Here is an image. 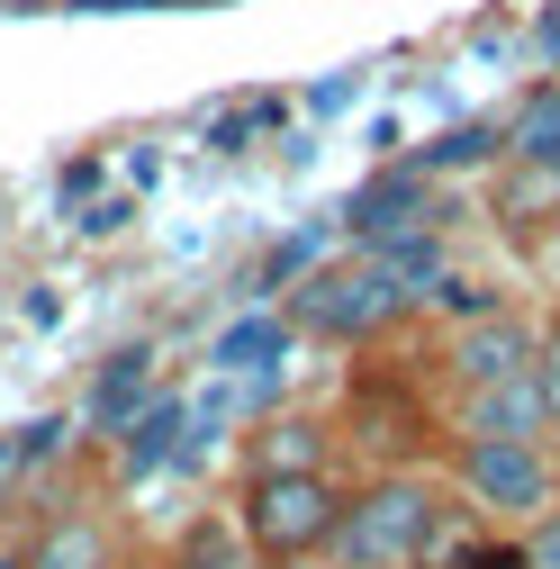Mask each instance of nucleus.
<instances>
[{"label": "nucleus", "mask_w": 560, "mask_h": 569, "mask_svg": "<svg viewBox=\"0 0 560 569\" xmlns=\"http://www.w3.org/2000/svg\"><path fill=\"white\" fill-rule=\"evenodd\" d=\"M190 461H199V443H190V389H154V398L109 435V479H118V488H146V479L190 470Z\"/></svg>", "instance_id": "6e6552de"}, {"label": "nucleus", "mask_w": 560, "mask_h": 569, "mask_svg": "<svg viewBox=\"0 0 560 569\" xmlns=\"http://www.w3.org/2000/svg\"><path fill=\"white\" fill-rule=\"evenodd\" d=\"M0 569H28V560H19V533H0Z\"/></svg>", "instance_id": "aec40b11"}, {"label": "nucleus", "mask_w": 560, "mask_h": 569, "mask_svg": "<svg viewBox=\"0 0 560 569\" xmlns=\"http://www.w3.org/2000/svg\"><path fill=\"white\" fill-rule=\"evenodd\" d=\"M533 352H542V308L498 299V308H479V317L443 326L434 352H426V371H434V398H452V389H479V380L533 371Z\"/></svg>", "instance_id": "39448f33"}, {"label": "nucleus", "mask_w": 560, "mask_h": 569, "mask_svg": "<svg viewBox=\"0 0 560 569\" xmlns=\"http://www.w3.org/2000/svg\"><path fill=\"white\" fill-rule=\"evenodd\" d=\"M172 10H199V0H172Z\"/></svg>", "instance_id": "5701e85b"}, {"label": "nucleus", "mask_w": 560, "mask_h": 569, "mask_svg": "<svg viewBox=\"0 0 560 569\" xmlns=\"http://www.w3.org/2000/svg\"><path fill=\"white\" fill-rule=\"evenodd\" d=\"M443 435H542V380L507 371V380H479L443 398Z\"/></svg>", "instance_id": "9b49d317"}, {"label": "nucleus", "mask_w": 560, "mask_h": 569, "mask_svg": "<svg viewBox=\"0 0 560 569\" xmlns=\"http://www.w3.org/2000/svg\"><path fill=\"white\" fill-rule=\"evenodd\" d=\"M434 569H443V560H434Z\"/></svg>", "instance_id": "393cba45"}, {"label": "nucleus", "mask_w": 560, "mask_h": 569, "mask_svg": "<svg viewBox=\"0 0 560 569\" xmlns=\"http://www.w3.org/2000/svg\"><path fill=\"white\" fill-rule=\"evenodd\" d=\"M262 569H334V560H262Z\"/></svg>", "instance_id": "412c9836"}, {"label": "nucleus", "mask_w": 560, "mask_h": 569, "mask_svg": "<svg viewBox=\"0 0 560 569\" xmlns=\"http://www.w3.org/2000/svg\"><path fill=\"white\" fill-rule=\"evenodd\" d=\"M136 218V199H100V208H73V236H118Z\"/></svg>", "instance_id": "a211bd4d"}, {"label": "nucleus", "mask_w": 560, "mask_h": 569, "mask_svg": "<svg viewBox=\"0 0 560 569\" xmlns=\"http://www.w3.org/2000/svg\"><path fill=\"white\" fill-rule=\"evenodd\" d=\"M236 470H353V443H343L334 407H262L236 435Z\"/></svg>", "instance_id": "0eeeda50"}, {"label": "nucleus", "mask_w": 560, "mask_h": 569, "mask_svg": "<svg viewBox=\"0 0 560 569\" xmlns=\"http://www.w3.org/2000/svg\"><path fill=\"white\" fill-rule=\"evenodd\" d=\"M299 326L280 317V299H244L218 335H208V371H236V380H271V371H290L299 362Z\"/></svg>", "instance_id": "9d476101"}, {"label": "nucleus", "mask_w": 560, "mask_h": 569, "mask_svg": "<svg viewBox=\"0 0 560 569\" xmlns=\"http://www.w3.org/2000/svg\"><path fill=\"white\" fill-rule=\"evenodd\" d=\"M479 516L452 497L443 461H371L353 470V497H343V525H334V569H434L452 560V542Z\"/></svg>", "instance_id": "f257e3e1"}, {"label": "nucleus", "mask_w": 560, "mask_h": 569, "mask_svg": "<svg viewBox=\"0 0 560 569\" xmlns=\"http://www.w3.org/2000/svg\"><path fill=\"white\" fill-rule=\"evenodd\" d=\"M416 163H426L434 181L443 172H479V163H507V118H461V127H443L434 146H407Z\"/></svg>", "instance_id": "2eb2a0df"}, {"label": "nucleus", "mask_w": 560, "mask_h": 569, "mask_svg": "<svg viewBox=\"0 0 560 569\" xmlns=\"http://www.w3.org/2000/svg\"><path fill=\"white\" fill-rule=\"evenodd\" d=\"M343 244H380V236H416V227H443V181L416 163V154H380L362 172V190L334 208Z\"/></svg>", "instance_id": "423d86ee"}, {"label": "nucleus", "mask_w": 560, "mask_h": 569, "mask_svg": "<svg viewBox=\"0 0 560 569\" xmlns=\"http://www.w3.org/2000/svg\"><path fill=\"white\" fill-rule=\"evenodd\" d=\"M154 389H163V380H154V343H118L109 362H100V380H91V398H82V435L109 443V435H118V425L146 407Z\"/></svg>", "instance_id": "f8f14e48"}, {"label": "nucleus", "mask_w": 560, "mask_h": 569, "mask_svg": "<svg viewBox=\"0 0 560 569\" xmlns=\"http://www.w3.org/2000/svg\"><path fill=\"white\" fill-rule=\"evenodd\" d=\"M280 317H290L299 343H317V352H389L426 308H416V290H407L380 253L334 244L308 280H290V290H280Z\"/></svg>", "instance_id": "f03ea898"}, {"label": "nucleus", "mask_w": 560, "mask_h": 569, "mask_svg": "<svg viewBox=\"0 0 560 569\" xmlns=\"http://www.w3.org/2000/svg\"><path fill=\"white\" fill-rule=\"evenodd\" d=\"M434 461H443L452 497L498 533H524L533 516L560 507V443L551 435H443Z\"/></svg>", "instance_id": "7ed1b4c3"}, {"label": "nucleus", "mask_w": 560, "mask_h": 569, "mask_svg": "<svg viewBox=\"0 0 560 569\" xmlns=\"http://www.w3.org/2000/svg\"><path fill=\"white\" fill-rule=\"evenodd\" d=\"M343 497H353V470H236L227 507H236L253 560H326Z\"/></svg>", "instance_id": "20e7f679"}, {"label": "nucleus", "mask_w": 560, "mask_h": 569, "mask_svg": "<svg viewBox=\"0 0 560 569\" xmlns=\"http://www.w3.org/2000/svg\"><path fill=\"white\" fill-rule=\"evenodd\" d=\"M19 560L28 569H127V542H118L109 507L63 497V507H46V516L19 525Z\"/></svg>", "instance_id": "1a4fd4ad"}, {"label": "nucleus", "mask_w": 560, "mask_h": 569, "mask_svg": "<svg viewBox=\"0 0 560 569\" xmlns=\"http://www.w3.org/2000/svg\"><path fill=\"white\" fill-rule=\"evenodd\" d=\"M127 569H163V560H127Z\"/></svg>", "instance_id": "4be33fe9"}, {"label": "nucleus", "mask_w": 560, "mask_h": 569, "mask_svg": "<svg viewBox=\"0 0 560 569\" xmlns=\"http://www.w3.org/2000/svg\"><path fill=\"white\" fill-rule=\"evenodd\" d=\"M100 172H109L100 154H82V163H63V181H54V190H63V208H82V190H91Z\"/></svg>", "instance_id": "6ab92c4d"}, {"label": "nucleus", "mask_w": 560, "mask_h": 569, "mask_svg": "<svg viewBox=\"0 0 560 569\" xmlns=\"http://www.w3.org/2000/svg\"><path fill=\"white\" fill-rule=\"evenodd\" d=\"M154 560H163V569H262L253 542H244V525H236V507H190V516L163 533Z\"/></svg>", "instance_id": "ddd939ff"}, {"label": "nucleus", "mask_w": 560, "mask_h": 569, "mask_svg": "<svg viewBox=\"0 0 560 569\" xmlns=\"http://www.w3.org/2000/svg\"><path fill=\"white\" fill-rule=\"evenodd\" d=\"M533 380H542V435L560 443V308H542V352H533Z\"/></svg>", "instance_id": "dca6fc26"}, {"label": "nucleus", "mask_w": 560, "mask_h": 569, "mask_svg": "<svg viewBox=\"0 0 560 569\" xmlns=\"http://www.w3.org/2000/svg\"><path fill=\"white\" fill-rule=\"evenodd\" d=\"M516 569H560V507L516 533Z\"/></svg>", "instance_id": "f3484780"}, {"label": "nucleus", "mask_w": 560, "mask_h": 569, "mask_svg": "<svg viewBox=\"0 0 560 569\" xmlns=\"http://www.w3.org/2000/svg\"><path fill=\"white\" fill-rule=\"evenodd\" d=\"M0 533H10V525H0Z\"/></svg>", "instance_id": "b1692460"}, {"label": "nucleus", "mask_w": 560, "mask_h": 569, "mask_svg": "<svg viewBox=\"0 0 560 569\" xmlns=\"http://www.w3.org/2000/svg\"><path fill=\"white\" fill-rule=\"evenodd\" d=\"M507 172H533L542 190L560 181V73H542V82L507 109Z\"/></svg>", "instance_id": "4468645a"}]
</instances>
